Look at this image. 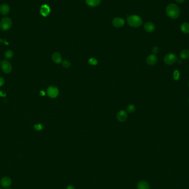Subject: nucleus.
<instances>
[{
	"label": "nucleus",
	"mask_w": 189,
	"mask_h": 189,
	"mask_svg": "<svg viewBox=\"0 0 189 189\" xmlns=\"http://www.w3.org/2000/svg\"><path fill=\"white\" fill-rule=\"evenodd\" d=\"M34 128L38 131H42L43 129V125L42 124H37L34 126Z\"/></svg>",
	"instance_id": "nucleus-24"
},
{
	"label": "nucleus",
	"mask_w": 189,
	"mask_h": 189,
	"mask_svg": "<svg viewBox=\"0 0 189 189\" xmlns=\"http://www.w3.org/2000/svg\"><path fill=\"white\" fill-rule=\"evenodd\" d=\"M86 3L92 7L98 6L101 3V0H85Z\"/></svg>",
	"instance_id": "nucleus-16"
},
{
	"label": "nucleus",
	"mask_w": 189,
	"mask_h": 189,
	"mask_svg": "<svg viewBox=\"0 0 189 189\" xmlns=\"http://www.w3.org/2000/svg\"><path fill=\"white\" fill-rule=\"evenodd\" d=\"M137 189H150V186L146 181L142 180L138 183Z\"/></svg>",
	"instance_id": "nucleus-15"
},
{
	"label": "nucleus",
	"mask_w": 189,
	"mask_h": 189,
	"mask_svg": "<svg viewBox=\"0 0 189 189\" xmlns=\"http://www.w3.org/2000/svg\"><path fill=\"white\" fill-rule=\"evenodd\" d=\"M40 12L43 17H47L48 16H49V14L50 13V7L46 4L43 5L41 7Z\"/></svg>",
	"instance_id": "nucleus-10"
},
{
	"label": "nucleus",
	"mask_w": 189,
	"mask_h": 189,
	"mask_svg": "<svg viewBox=\"0 0 189 189\" xmlns=\"http://www.w3.org/2000/svg\"><path fill=\"white\" fill-rule=\"evenodd\" d=\"M185 0H175V1L178 3H183Z\"/></svg>",
	"instance_id": "nucleus-29"
},
{
	"label": "nucleus",
	"mask_w": 189,
	"mask_h": 189,
	"mask_svg": "<svg viewBox=\"0 0 189 189\" xmlns=\"http://www.w3.org/2000/svg\"><path fill=\"white\" fill-rule=\"evenodd\" d=\"M88 62L91 65H93V66H95V65H96L98 64V60L95 58H91L89 59L88 60Z\"/></svg>",
	"instance_id": "nucleus-20"
},
{
	"label": "nucleus",
	"mask_w": 189,
	"mask_h": 189,
	"mask_svg": "<svg viewBox=\"0 0 189 189\" xmlns=\"http://www.w3.org/2000/svg\"></svg>",
	"instance_id": "nucleus-34"
},
{
	"label": "nucleus",
	"mask_w": 189,
	"mask_h": 189,
	"mask_svg": "<svg viewBox=\"0 0 189 189\" xmlns=\"http://www.w3.org/2000/svg\"></svg>",
	"instance_id": "nucleus-35"
},
{
	"label": "nucleus",
	"mask_w": 189,
	"mask_h": 189,
	"mask_svg": "<svg viewBox=\"0 0 189 189\" xmlns=\"http://www.w3.org/2000/svg\"><path fill=\"white\" fill-rule=\"evenodd\" d=\"M177 61L178 62V63H179V64H181V63H183V61H182V60H181V59H179V60H177Z\"/></svg>",
	"instance_id": "nucleus-31"
},
{
	"label": "nucleus",
	"mask_w": 189,
	"mask_h": 189,
	"mask_svg": "<svg viewBox=\"0 0 189 189\" xmlns=\"http://www.w3.org/2000/svg\"><path fill=\"white\" fill-rule=\"evenodd\" d=\"M1 69L5 73L9 74L11 72L12 67L11 64L9 61L6 60H2L1 63Z\"/></svg>",
	"instance_id": "nucleus-5"
},
{
	"label": "nucleus",
	"mask_w": 189,
	"mask_h": 189,
	"mask_svg": "<svg viewBox=\"0 0 189 189\" xmlns=\"http://www.w3.org/2000/svg\"><path fill=\"white\" fill-rule=\"evenodd\" d=\"M47 95L52 98H56L59 95V90L56 87L50 86L47 89Z\"/></svg>",
	"instance_id": "nucleus-6"
},
{
	"label": "nucleus",
	"mask_w": 189,
	"mask_h": 189,
	"mask_svg": "<svg viewBox=\"0 0 189 189\" xmlns=\"http://www.w3.org/2000/svg\"><path fill=\"white\" fill-rule=\"evenodd\" d=\"M180 29L181 32L185 34H189V23L187 22L183 23L181 25Z\"/></svg>",
	"instance_id": "nucleus-17"
},
{
	"label": "nucleus",
	"mask_w": 189,
	"mask_h": 189,
	"mask_svg": "<svg viewBox=\"0 0 189 189\" xmlns=\"http://www.w3.org/2000/svg\"><path fill=\"white\" fill-rule=\"evenodd\" d=\"M0 189H1V188H0Z\"/></svg>",
	"instance_id": "nucleus-33"
},
{
	"label": "nucleus",
	"mask_w": 189,
	"mask_h": 189,
	"mask_svg": "<svg viewBox=\"0 0 189 189\" xmlns=\"http://www.w3.org/2000/svg\"><path fill=\"white\" fill-rule=\"evenodd\" d=\"M127 112L124 110H121L118 112H117L116 115V118L117 120L119 122H123L126 121L127 119Z\"/></svg>",
	"instance_id": "nucleus-7"
},
{
	"label": "nucleus",
	"mask_w": 189,
	"mask_h": 189,
	"mask_svg": "<svg viewBox=\"0 0 189 189\" xmlns=\"http://www.w3.org/2000/svg\"><path fill=\"white\" fill-rule=\"evenodd\" d=\"M0 96L1 97H5L6 96V93L3 91H0Z\"/></svg>",
	"instance_id": "nucleus-27"
},
{
	"label": "nucleus",
	"mask_w": 189,
	"mask_h": 189,
	"mask_svg": "<svg viewBox=\"0 0 189 189\" xmlns=\"http://www.w3.org/2000/svg\"><path fill=\"white\" fill-rule=\"evenodd\" d=\"M177 60V55L174 53H169L165 55L164 58V61L166 65H173Z\"/></svg>",
	"instance_id": "nucleus-4"
},
{
	"label": "nucleus",
	"mask_w": 189,
	"mask_h": 189,
	"mask_svg": "<svg viewBox=\"0 0 189 189\" xmlns=\"http://www.w3.org/2000/svg\"><path fill=\"white\" fill-rule=\"evenodd\" d=\"M6 189H11V188H6Z\"/></svg>",
	"instance_id": "nucleus-32"
},
{
	"label": "nucleus",
	"mask_w": 189,
	"mask_h": 189,
	"mask_svg": "<svg viewBox=\"0 0 189 189\" xmlns=\"http://www.w3.org/2000/svg\"><path fill=\"white\" fill-rule=\"evenodd\" d=\"M10 11V6L7 4H2L0 6V13L3 15H6Z\"/></svg>",
	"instance_id": "nucleus-14"
},
{
	"label": "nucleus",
	"mask_w": 189,
	"mask_h": 189,
	"mask_svg": "<svg viewBox=\"0 0 189 189\" xmlns=\"http://www.w3.org/2000/svg\"><path fill=\"white\" fill-rule=\"evenodd\" d=\"M180 57L182 59H187L189 58V50L188 49H184L180 53Z\"/></svg>",
	"instance_id": "nucleus-18"
},
{
	"label": "nucleus",
	"mask_w": 189,
	"mask_h": 189,
	"mask_svg": "<svg viewBox=\"0 0 189 189\" xmlns=\"http://www.w3.org/2000/svg\"><path fill=\"white\" fill-rule=\"evenodd\" d=\"M52 58L53 61H54V63H55V64H60L63 61L61 54L58 52L54 53L52 56Z\"/></svg>",
	"instance_id": "nucleus-13"
},
{
	"label": "nucleus",
	"mask_w": 189,
	"mask_h": 189,
	"mask_svg": "<svg viewBox=\"0 0 189 189\" xmlns=\"http://www.w3.org/2000/svg\"><path fill=\"white\" fill-rule=\"evenodd\" d=\"M5 84V80L3 78L0 77V87L2 86Z\"/></svg>",
	"instance_id": "nucleus-26"
},
{
	"label": "nucleus",
	"mask_w": 189,
	"mask_h": 189,
	"mask_svg": "<svg viewBox=\"0 0 189 189\" xmlns=\"http://www.w3.org/2000/svg\"><path fill=\"white\" fill-rule=\"evenodd\" d=\"M158 62V58L155 54L149 55L146 58V63L148 65H154Z\"/></svg>",
	"instance_id": "nucleus-11"
},
{
	"label": "nucleus",
	"mask_w": 189,
	"mask_h": 189,
	"mask_svg": "<svg viewBox=\"0 0 189 189\" xmlns=\"http://www.w3.org/2000/svg\"><path fill=\"white\" fill-rule=\"evenodd\" d=\"M159 51V48L158 47H156V46H155V47H154L153 48L152 52L154 54H157V53H158Z\"/></svg>",
	"instance_id": "nucleus-25"
},
{
	"label": "nucleus",
	"mask_w": 189,
	"mask_h": 189,
	"mask_svg": "<svg viewBox=\"0 0 189 189\" xmlns=\"http://www.w3.org/2000/svg\"><path fill=\"white\" fill-rule=\"evenodd\" d=\"M12 184V180L11 178L8 177H2L0 181V184L2 187L4 188H9Z\"/></svg>",
	"instance_id": "nucleus-8"
},
{
	"label": "nucleus",
	"mask_w": 189,
	"mask_h": 189,
	"mask_svg": "<svg viewBox=\"0 0 189 189\" xmlns=\"http://www.w3.org/2000/svg\"><path fill=\"white\" fill-rule=\"evenodd\" d=\"M166 13L170 19H177L180 16V10L176 4L170 3L166 8Z\"/></svg>",
	"instance_id": "nucleus-1"
},
{
	"label": "nucleus",
	"mask_w": 189,
	"mask_h": 189,
	"mask_svg": "<svg viewBox=\"0 0 189 189\" xmlns=\"http://www.w3.org/2000/svg\"><path fill=\"white\" fill-rule=\"evenodd\" d=\"M66 189H75V188L73 185H68L66 188Z\"/></svg>",
	"instance_id": "nucleus-28"
},
{
	"label": "nucleus",
	"mask_w": 189,
	"mask_h": 189,
	"mask_svg": "<svg viewBox=\"0 0 189 189\" xmlns=\"http://www.w3.org/2000/svg\"><path fill=\"white\" fill-rule=\"evenodd\" d=\"M125 24V21L120 17H115L112 21V25L116 28H121Z\"/></svg>",
	"instance_id": "nucleus-9"
},
{
	"label": "nucleus",
	"mask_w": 189,
	"mask_h": 189,
	"mask_svg": "<svg viewBox=\"0 0 189 189\" xmlns=\"http://www.w3.org/2000/svg\"><path fill=\"white\" fill-rule=\"evenodd\" d=\"M127 23L128 25L133 28H138L143 24V20L140 16L138 15H131L127 18Z\"/></svg>",
	"instance_id": "nucleus-2"
},
{
	"label": "nucleus",
	"mask_w": 189,
	"mask_h": 189,
	"mask_svg": "<svg viewBox=\"0 0 189 189\" xmlns=\"http://www.w3.org/2000/svg\"><path fill=\"white\" fill-rule=\"evenodd\" d=\"M62 65L63 67L65 68H69L71 67V63L67 60H65L64 61H62Z\"/></svg>",
	"instance_id": "nucleus-22"
},
{
	"label": "nucleus",
	"mask_w": 189,
	"mask_h": 189,
	"mask_svg": "<svg viewBox=\"0 0 189 189\" xmlns=\"http://www.w3.org/2000/svg\"><path fill=\"white\" fill-rule=\"evenodd\" d=\"M135 111V107L133 104H130L127 107V111L128 112V113H132L134 112Z\"/></svg>",
	"instance_id": "nucleus-19"
},
{
	"label": "nucleus",
	"mask_w": 189,
	"mask_h": 189,
	"mask_svg": "<svg viewBox=\"0 0 189 189\" xmlns=\"http://www.w3.org/2000/svg\"><path fill=\"white\" fill-rule=\"evenodd\" d=\"M13 56V52L11 50H8L5 53V57L7 59H11Z\"/></svg>",
	"instance_id": "nucleus-21"
},
{
	"label": "nucleus",
	"mask_w": 189,
	"mask_h": 189,
	"mask_svg": "<svg viewBox=\"0 0 189 189\" xmlns=\"http://www.w3.org/2000/svg\"><path fill=\"white\" fill-rule=\"evenodd\" d=\"M12 26V21L8 17H4L0 22V28L2 31L9 30Z\"/></svg>",
	"instance_id": "nucleus-3"
},
{
	"label": "nucleus",
	"mask_w": 189,
	"mask_h": 189,
	"mask_svg": "<svg viewBox=\"0 0 189 189\" xmlns=\"http://www.w3.org/2000/svg\"><path fill=\"white\" fill-rule=\"evenodd\" d=\"M145 31L148 33H152L155 30V27L154 24L152 22H148L144 25Z\"/></svg>",
	"instance_id": "nucleus-12"
},
{
	"label": "nucleus",
	"mask_w": 189,
	"mask_h": 189,
	"mask_svg": "<svg viewBox=\"0 0 189 189\" xmlns=\"http://www.w3.org/2000/svg\"><path fill=\"white\" fill-rule=\"evenodd\" d=\"M40 93H41V95L42 96H45V92L44 91H41V92H40Z\"/></svg>",
	"instance_id": "nucleus-30"
},
{
	"label": "nucleus",
	"mask_w": 189,
	"mask_h": 189,
	"mask_svg": "<svg viewBox=\"0 0 189 189\" xmlns=\"http://www.w3.org/2000/svg\"><path fill=\"white\" fill-rule=\"evenodd\" d=\"M173 78H174V79L176 81L180 79V72L179 70H176L174 71V74H173Z\"/></svg>",
	"instance_id": "nucleus-23"
}]
</instances>
